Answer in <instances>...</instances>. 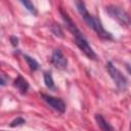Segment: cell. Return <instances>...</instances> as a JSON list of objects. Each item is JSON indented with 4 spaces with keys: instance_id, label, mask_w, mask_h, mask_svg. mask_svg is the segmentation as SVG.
<instances>
[{
    "instance_id": "cell-1",
    "label": "cell",
    "mask_w": 131,
    "mask_h": 131,
    "mask_svg": "<svg viewBox=\"0 0 131 131\" xmlns=\"http://www.w3.org/2000/svg\"><path fill=\"white\" fill-rule=\"evenodd\" d=\"M59 12H60V15L68 28V30L72 33V35L74 36L75 38V43L76 45L78 46V48L89 58V59H92V60H97V55L96 53L94 52V50L92 49V47L89 45L87 39L84 37V35L81 33V31L78 29V27L76 26V24L71 19V17L69 16V14L62 9L60 8L59 9Z\"/></svg>"
},
{
    "instance_id": "cell-2",
    "label": "cell",
    "mask_w": 131,
    "mask_h": 131,
    "mask_svg": "<svg viewBox=\"0 0 131 131\" xmlns=\"http://www.w3.org/2000/svg\"><path fill=\"white\" fill-rule=\"evenodd\" d=\"M76 7L78 9V12L82 16L83 20L85 21V24L89 28H91L96 33V35L99 38H101L103 40H106V41L114 40L113 35L103 28L100 19L97 18V17H95V16H93L92 14H90L88 12V10H87V8H86L85 3H84L83 0H76Z\"/></svg>"
},
{
    "instance_id": "cell-3",
    "label": "cell",
    "mask_w": 131,
    "mask_h": 131,
    "mask_svg": "<svg viewBox=\"0 0 131 131\" xmlns=\"http://www.w3.org/2000/svg\"><path fill=\"white\" fill-rule=\"evenodd\" d=\"M105 66H106V71H107L110 77L112 78L113 82L117 86V88L121 91L126 90L127 85H128V81H127L126 77L121 73V71L119 69H117L115 67V64L112 61H107Z\"/></svg>"
},
{
    "instance_id": "cell-4",
    "label": "cell",
    "mask_w": 131,
    "mask_h": 131,
    "mask_svg": "<svg viewBox=\"0 0 131 131\" xmlns=\"http://www.w3.org/2000/svg\"><path fill=\"white\" fill-rule=\"evenodd\" d=\"M107 14L115 20H117L121 26L129 27L131 25V16L121 7L116 5H110L106 7Z\"/></svg>"
},
{
    "instance_id": "cell-5",
    "label": "cell",
    "mask_w": 131,
    "mask_h": 131,
    "mask_svg": "<svg viewBox=\"0 0 131 131\" xmlns=\"http://www.w3.org/2000/svg\"><path fill=\"white\" fill-rule=\"evenodd\" d=\"M41 98L48 106H50L55 112L59 114H63L66 112V103L61 98L54 97V96H51L45 93H41Z\"/></svg>"
},
{
    "instance_id": "cell-6",
    "label": "cell",
    "mask_w": 131,
    "mask_h": 131,
    "mask_svg": "<svg viewBox=\"0 0 131 131\" xmlns=\"http://www.w3.org/2000/svg\"><path fill=\"white\" fill-rule=\"evenodd\" d=\"M50 62L58 70H64L68 67V58L59 48H56L52 51V54L50 56Z\"/></svg>"
},
{
    "instance_id": "cell-7",
    "label": "cell",
    "mask_w": 131,
    "mask_h": 131,
    "mask_svg": "<svg viewBox=\"0 0 131 131\" xmlns=\"http://www.w3.org/2000/svg\"><path fill=\"white\" fill-rule=\"evenodd\" d=\"M13 86L16 88V90H18V92L23 95L27 94L29 88H30V85H29V82L21 76V75H18L15 80L13 81Z\"/></svg>"
},
{
    "instance_id": "cell-8",
    "label": "cell",
    "mask_w": 131,
    "mask_h": 131,
    "mask_svg": "<svg viewBox=\"0 0 131 131\" xmlns=\"http://www.w3.org/2000/svg\"><path fill=\"white\" fill-rule=\"evenodd\" d=\"M94 119H95V122L100 130H103V131H113L114 130V127L112 125H110V123H107V121L100 114H95Z\"/></svg>"
},
{
    "instance_id": "cell-9",
    "label": "cell",
    "mask_w": 131,
    "mask_h": 131,
    "mask_svg": "<svg viewBox=\"0 0 131 131\" xmlns=\"http://www.w3.org/2000/svg\"><path fill=\"white\" fill-rule=\"evenodd\" d=\"M24 58H25V60H26L27 64L29 66V69H30L32 72H35V71L39 70L40 64H39V62H38L35 58L31 57V56H30V55H28V54H24Z\"/></svg>"
},
{
    "instance_id": "cell-10",
    "label": "cell",
    "mask_w": 131,
    "mask_h": 131,
    "mask_svg": "<svg viewBox=\"0 0 131 131\" xmlns=\"http://www.w3.org/2000/svg\"><path fill=\"white\" fill-rule=\"evenodd\" d=\"M43 78H44V83L45 86L50 89V90H54L55 89V84H54V80L52 78V75L50 72H44L43 74Z\"/></svg>"
},
{
    "instance_id": "cell-11",
    "label": "cell",
    "mask_w": 131,
    "mask_h": 131,
    "mask_svg": "<svg viewBox=\"0 0 131 131\" xmlns=\"http://www.w3.org/2000/svg\"><path fill=\"white\" fill-rule=\"evenodd\" d=\"M19 1H20V3L25 6V8H26L29 12H31L33 15H37L38 11H37V9H36L35 5L32 3V1H31V0H19Z\"/></svg>"
},
{
    "instance_id": "cell-12",
    "label": "cell",
    "mask_w": 131,
    "mask_h": 131,
    "mask_svg": "<svg viewBox=\"0 0 131 131\" xmlns=\"http://www.w3.org/2000/svg\"><path fill=\"white\" fill-rule=\"evenodd\" d=\"M50 31H51V33H52L54 36H56V37H58V38H62V37H63L62 29H61V27H60L58 24H56V23H53V24L50 25Z\"/></svg>"
},
{
    "instance_id": "cell-13",
    "label": "cell",
    "mask_w": 131,
    "mask_h": 131,
    "mask_svg": "<svg viewBox=\"0 0 131 131\" xmlns=\"http://www.w3.org/2000/svg\"><path fill=\"white\" fill-rule=\"evenodd\" d=\"M25 123H26V120H25L24 118L17 117L16 119H14V120L11 121V123L9 124V127H11V128H13V127H18V126L24 125Z\"/></svg>"
},
{
    "instance_id": "cell-14",
    "label": "cell",
    "mask_w": 131,
    "mask_h": 131,
    "mask_svg": "<svg viewBox=\"0 0 131 131\" xmlns=\"http://www.w3.org/2000/svg\"><path fill=\"white\" fill-rule=\"evenodd\" d=\"M10 43L13 47H17L18 45V38L16 36H11L10 37Z\"/></svg>"
},
{
    "instance_id": "cell-15",
    "label": "cell",
    "mask_w": 131,
    "mask_h": 131,
    "mask_svg": "<svg viewBox=\"0 0 131 131\" xmlns=\"http://www.w3.org/2000/svg\"><path fill=\"white\" fill-rule=\"evenodd\" d=\"M7 81H8V77H5L4 74H1V80H0L1 86H5L6 83H7Z\"/></svg>"
},
{
    "instance_id": "cell-16",
    "label": "cell",
    "mask_w": 131,
    "mask_h": 131,
    "mask_svg": "<svg viewBox=\"0 0 131 131\" xmlns=\"http://www.w3.org/2000/svg\"><path fill=\"white\" fill-rule=\"evenodd\" d=\"M125 67H126V70H127V72L131 75V63H126L125 64Z\"/></svg>"
}]
</instances>
